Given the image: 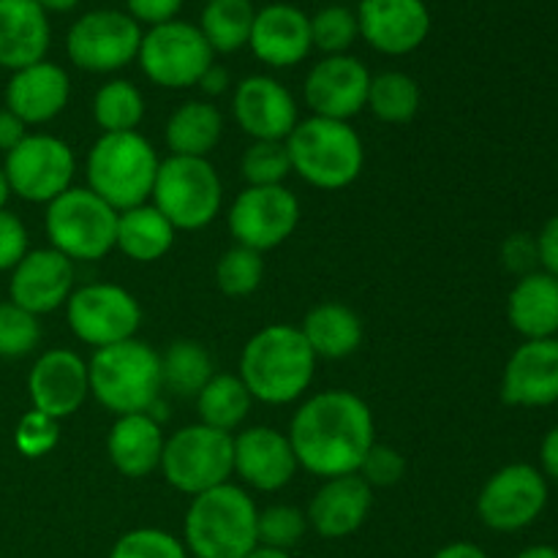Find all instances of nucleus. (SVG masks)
I'll list each match as a JSON object with an SVG mask.
<instances>
[{
    "label": "nucleus",
    "instance_id": "obj_1",
    "mask_svg": "<svg viewBox=\"0 0 558 558\" xmlns=\"http://www.w3.org/2000/svg\"><path fill=\"white\" fill-rule=\"evenodd\" d=\"M298 466L322 480L357 474L376 445L371 407L349 390H325L300 403L289 423Z\"/></svg>",
    "mask_w": 558,
    "mask_h": 558
},
{
    "label": "nucleus",
    "instance_id": "obj_2",
    "mask_svg": "<svg viewBox=\"0 0 558 558\" xmlns=\"http://www.w3.org/2000/svg\"><path fill=\"white\" fill-rule=\"evenodd\" d=\"M316 374V354L300 327L267 325L248 338L240 354V379L251 398L270 407L300 401Z\"/></svg>",
    "mask_w": 558,
    "mask_h": 558
},
{
    "label": "nucleus",
    "instance_id": "obj_3",
    "mask_svg": "<svg viewBox=\"0 0 558 558\" xmlns=\"http://www.w3.org/2000/svg\"><path fill=\"white\" fill-rule=\"evenodd\" d=\"M256 510L248 490L218 485L194 496L185 510L183 545L194 558H245L259 545Z\"/></svg>",
    "mask_w": 558,
    "mask_h": 558
},
{
    "label": "nucleus",
    "instance_id": "obj_4",
    "mask_svg": "<svg viewBox=\"0 0 558 558\" xmlns=\"http://www.w3.org/2000/svg\"><path fill=\"white\" fill-rule=\"evenodd\" d=\"M87 379L90 396L114 417L153 412L163 390L161 354L136 338L96 349L87 363Z\"/></svg>",
    "mask_w": 558,
    "mask_h": 558
},
{
    "label": "nucleus",
    "instance_id": "obj_5",
    "mask_svg": "<svg viewBox=\"0 0 558 558\" xmlns=\"http://www.w3.org/2000/svg\"><path fill=\"white\" fill-rule=\"evenodd\" d=\"M156 147L140 131L101 134L85 158L87 189L118 213L145 205L158 172Z\"/></svg>",
    "mask_w": 558,
    "mask_h": 558
},
{
    "label": "nucleus",
    "instance_id": "obj_6",
    "mask_svg": "<svg viewBox=\"0 0 558 558\" xmlns=\"http://www.w3.org/2000/svg\"><path fill=\"white\" fill-rule=\"evenodd\" d=\"M292 172L322 191H341L360 178L365 167V147L347 120H300L287 136Z\"/></svg>",
    "mask_w": 558,
    "mask_h": 558
},
{
    "label": "nucleus",
    "instance_id": "obj_7",
    "mask_svg": "<svg viewBox=\"0 0 558 558\" xmlns=\"http://www.w3.org/2000/svg\"><path fill=\"white\" fill-rule=\"evenodd\" d=\"M150 205L183 232L216 221L223 205V183L207 158L169 156L158 163Z\"/></svg>",
    "mask_w": 558,
    "mask_h": 558
},
{
    "label": "nucleus",
    "instance_id": "obj_8",
    "mask_svg": "<svg viewBox=\"0 0 558 558\" xmlns=\"http://www.w3.org/2000/svg\"><path fill=\"white\" fill-rule=\"evenodd\" d=\"M49 248L60 251L71 262L104 259L118 238V210L109 207L90 189L71 185L65 194L47 205L44 216Z\"/></svg>",
    "mask_w": 558,
    "mask_h": 558
},
{
    "label": "nucleus",
    "instance_id": "obj_9",
    "mask_svg": "<svg viewBox=\"0 0 558 558\" xmlns=\"http://www.w3.org/2000/svg\"><path fill=\"white\" fill-rule=\"evenodd\" d=\"M158 469L174 490L194 499L232 480L234 436L202 423L185 425L167 439Z\"/></svg>",
    "mask_w": 558,
    "mask_h": 558
},
{
    "label": "nucleus",
    "instance_id": "obj_10",
    "mask_svg": "<svg viewBox=\"0 0 558 558\" xmlns=\"http://www.w3.org/2000/svg\"><path fill=\"white\" fill-rule=\"evenodd\" d=\"M213 54L216 52L205 41L199 27L172 20L142 33L136 63L153 85L167 87V90H185V87L199 85L202 74L216 63Z\"/></svg>",
    "mask_w": 558,
    "mask_h": 558
},
{
    "label": "nucleus",
    "instance_id": "obj_11",
    "mask_svg": "<svg viewBox=\"0 0 558 558\" xmlns=\"http://www.w3.org/2000/svg\"><path fill=\"white\" fill-rule=\"evenodd\" d=\"M550 501V483L539 466L507 463L488 477L477 496V515L496 534H518L534 526Z\"/></svg>",
    "mask_w": 558,
    "mask_h": 558
},
{
    "label": "nucleus",
    "instance_id": "obj_12",
    "mask_svg": "<svg viewBox=\"0 0 558 558\" xmlns=\"http://www.w3.org/2000/svg\"><path fill=\"white\" fill-rule=\"evenodd\" d=\"M142 25L120 9H93L65 33V54L87 74H114L134 63L142 44Z\"/></svg>",
    "mask_w": 558,
    "mask_h": 558
},
{
    "label": "nucleus",
    "instance_id": "obj_13",
    "mask_svg": "<svg viewBox=\"0 0 558 558\" xmlns=\"http://www.w3.org/2000/svg\"><path fill=\"white\" fill-rule=\"evenodd\" d=\"M3 172L11 194L36 205H49L74 183L76 156L60 136L27 134L14 150L5 153Z\"/></svg>",
    "mask_w": 558,
    "mask_h": 558
},
{
    "label": "nucleus",
    "instance_id": "obj_14",
    "mask_svg": "<svg viewBox=\"0 0 558 558\" xmlns=\"http://www.w3.org/2000/svg\"><path fill=\"white\" fill-rule=\"evenodd\" d=\"M65 322L76 341L104 349L136 336L142 325V305L118 283H85L71 292Z\"/></svg>",
    "mask_w": 558,
    "mask_h": 558
},
{
    "label": "nucleus",
    "instance_id": "obj_15",
    "mask_svg": "<svg viewBox=\"0 0 558 558\" xmlns=\"http://www.w3.org/2000/svg\"><path fill=\"white\" fill-rule=\"evenodd\" d=\"M300 223V202L287 185H248L234 196L227 227L234 243L251 251L278 248Z\"/></svg>",
    "mask_w": 558,
    "mask_h": 558
},
{
    "label": "nucleus",
    "instance_id": "obj_16",
    "mask_svg": "<svg viewBox=\"0 0 558 558\" xmlns=\"http://www.w3.org/2000/svg\"><path fill=\"white\" fill-rule=\"evenodd\" d=\"M371 71L354 54H327L305 74L303 98L305 107L316 118L352 120L368 101Z\"/></svg>",
    "mask_w": 558,
    "mask_h": 558
},
{
    "label": "nucleus",
    "instance_id": "obj_17",
    "mask_svg": "<svg viewBox=\"0 0 558 558\" xmlns=\"http://www.w3.org/2000/svg\"><path fill=\"white\" fill-rule=\"evenodd\" d=\"M354 14L365 44L390 58L423 47L434 25L425 0H360Z\"/></svg>",
    "mask_w": 558,
    "mask_h": 558
},
{
    "label": "nucleus",
    "instance_id": "obj_18",
    "mask_svg": "<svg viewBox=\"0 0 558 558\" xmlns=\"http://www.w3.org/2000/svg\"><path fill=\"white\" fill-rule=\"evenodd\" d=\"M232 112L243 134L259 142H287L300 123V109L287 85L267 74H251L238 82Z\"/></svg>",
    "mask_w": 558,
    "mask_h": 558
},
{
    "label": "nucleus",
    "instance_id": "obj_19",
    "mask_svg": "<svg viewBox=\"0 0 558 558\" xmlns=\"http://www.w3.org/2000/svg\"><path fill=\"white\" fill-rule=\"evenodd\" d=\"M27 396L36 412L49 414L58 423L71 417L90 396L87 363L74 349H49L31 368Z\"/></svg>",
    "mask_w": 558,
    "mask_h": 558
},
{
    "label": "nucleus",
    "instance_id": "obj_20",
    "mask_svg": "<svg viewBox=\"0 0 558 558\" xmlns=\"http://www.w3.org/2000/svg\"><path fill=\"white\" fill-rule=\"evenodd\" d=\"M501 401L515 409H545L558 403V338L523 341L501 374Z\"/></svg>",
    "mask_w": 558,
    "mask_h": 558
},
{
    "label": "nucleus",
    "instance_id": "obj_21",
    "mask_svg": "<svg viewBox=\"0 0 558 558\" xmlns=\"http://www.w3.org/2000/svg\"><path fill=\"white\" fill-rule=\"evenodd\" d=\"M74 262L54 248L27 251L25 259L11 270V303L31 311L33 316L52 314L69 303L74 292Z\"/></svg>",
    "mask_w": 558,
    "mask_h": 558
},
{
    "label": "nucleus",
    "instance_id": "obj_22",
    "mask_svg": "<svg viewBox=\"0 0 558 558\" xmlns=\"http://www.w3.org/2000/svg\"><path fill=\"white\" fill-rule=\"evenodd\" d=\"M292 441L270 425H254L234 436V474L248 488L276 494L298 474Z\"/></svg>",
    "mask_w": 558,
    "mask_h": 558
},
{
    "label": "nucleus",
    "instance_id": "obj_23",
    "mask_svg": "<svg viewBox=\"0 0 558 558\" xmlns=\"http://www.w3.org/2000/svg\"><path fill=\"white\" fill-rule=\"evenodd\" d=\"M248 47L270 69H292L314 49L311 16L292 3H270L256 11Z\"/></svg>",
    "mask_w": 558,
    "mask_h": 558
},
{
    "label": "nucleus",
    "instance_id": "obj_24",
    "mask_svg": "<svg viewBox=\"0 0 558 558\" xmlns=\"http://www.w3.org/2000/svg\"><path fill=\"white\" fill-rule=\"evenodd\" d=\"M374 507V488L360 474H343L322 483L311 499L308 526L325 539L352 537L368 521Z\"/></svg>",
    "mask_w": 558,
    "mask_h": 558
},
{
    "label": "nucleus",
    "instance_id": "obj_25",
    "mask_svg": "<svg viewBox=\"0 0 558 558\" xmlns=\"http://www.w3.org/2000/svg\"><path fill=\"white\" fill-rule=\"evenodd\" d=\"M71 98V80L52 60L14 71L5 85V109L25 125H41L58 118Z\"/></svg>",
    "mask_w": 558,
    "mask_h": 558
},
{
    "label": "nucleus",
    "instance_id": "obj_26",
    "mask_svg": "<svg viewBox=\"0 0 558 558\" xmlns=\"http://www.w3.org/2000/svg\"><path fill=\"white\" fill-rule=\"evenodd\" d=\"M52 27L36 0H0V69L20 71L47 60Z\"/></svg>",
    "mask_w": 558,
    "mask_h": 558
},
{
    "label": "nucleus",
    "instance_id": "obj_27",
    "mask_svg": "<svg viewBox=\"0 0 558 558\" xmlns=\"http://www.w3.org/2000/svg\"><path fill=\"white\" fill-rule=\"evenodd\" d=\"M163 445H167V436L150 412L123 414L114 420L107 434L109 461L123 477L131 480L147 477L161 466Z\"/></svg>",
    "mask_w": 558,
    "mask_h": 558
},
{
    "label": "nucleus",
    "instance_id": "obj_28",
    "mask_svg": "<svg viewBox=\"0 0 558 558\" xmlns=\"http://www.w3.org/2000/svg\"><path fill=\"white\" fill-rule=\"evenodd\" d=\"M507 322L523 341L558 338V278L545 270L518 278L507 294Z\"/></svg>",
    "mask_w": 558,
    "mask_h": 558
},
{
    "label": "nucleus",
    "instance_id": "obj_29",
    "mask_svg": "<svg viewBox=\"0 0 558 558\" xmlns=\"http://www.w3.org/2000/svg\"><path fill=\"white\" fill-rule=\"evenodd\" d=\"M300 332L308 347L314 349L316 360H343L354 354L363 343V322L349 305L343 303H319L305 314Z\"/></svg>",
    "mask_w": 558,
    "mask_h": 558
},
{
    "label": "nucleus",
    "instance_id": "obj_30",
    "mask_svg": "<svg viewBox=\"0 0 558 558\" xmlns=\"http://www.w3.org/2000/svg\"><path fill=\"white\" fill-rule=\"evenodd\" d=\"M223 114L210 101H185L169 114L163 125L169 156L207 158L213 147L221 142Z\"/></svg>",
    "mask_w": 558,
    "mask_h": 558
},
{
    "label": "nucleus",
    "instance_id": "obj_31",
    "mask_svg": "<svg viewBox=\"0 0 558 558\" xmlns=\"http://www.w3.org/2000/svg\"><path fill=\"white\" fill-rule=\"evenodd\" d=\"M174 232L178 229L150 205H136L131 210L118 213V238L114 248L129 256L131 262L150 265V262L163 259L174 245Z\"/></svg>",
    "mask_w": 558,
    "mask_h": 558
},
{
    "label": "nucleus",
    "instance_id": "obj_32",
    "mask_svg": "<svg viewBox=\"0 0 558 558\" xmlns=\"http://www.w3.org/2000/svg\"><path fill=\"white\" fill-rule=\"evenodd\" d=\"M251 407H254V398H251L243 379L234 374H216L196 396L199 423L223 430V434H232L234 428H240L248 417Z\"/></svg>",
    "mask_w": 558,
    "mask_h": 558
},
{
    "label": "nucleus",
    "instance_id": "obj_33",
    "mask_svg": "<svg viewBox=\"0 0 558 558\" xmlns=\"http://www.w3.org/2000/svg\"><path fill=\"white\" fill-rule=\"evenodd\" d=\"M256 9L251 0H207L199 16V31L213 52L232 54L248 47Z\"/></svg>",
    "mask_w": 558,
    "mask_h": 558
},
{
    "label": "nucleus",
    "instance_id": "obj_34",
    "mask_svg": "<svg viewBox=\"0 0 558 558\" xmlns=\"http://www.w3.org/2000/svg\"><path fill=\"white\" fill-rule=\"evenodd\" d=\"M163 387L180 398H196L202 387L216 376L213 357L205 343L194 338H178L161 354Z\"/></svg>",
    "mask_w": 558,
    "mask_h": 558
},
{
    "label": "nucleus",
    "instance_id": "obj_35",
    "mask_svg": "<svg viewBox=\"0 0 558 558\" xmlns=\"http://www.w3.org/2000/svg\"><path fill=\"white\" fill-rule=\"evenodd\" d=\"M420 104H423V93H420L417 80H412L403 71H381V74L371 76L365 107L381 123H409L420 112Z\"/></svg>",
    "mask_w": 558,
    "mask_h": 558
},
{
    "label": "nucleus",
    "instance_id": "obj_36",
    "mask_svg": "<svg viewBox=\"0 0 558 558\" xmlns=\"http://www.w3.org/2000/svg\"><path fill=\"white\" fill-rule=\"evenodd\" d=\"M93 120L101 134L136 131L145 120V96L129 80H109L93 96Z\"/></svg>",
    "mask_w": 558,
    "mask_h": 558
},
{
    "label": "nucleus",
    "instance_id": "obj_37",
    "mask_svg": "<svg viewBox=\"0 0 558 558\" xmlns=\"http://www.w3.org/2000/svg\"><path fill=\"white\" fill-rule=\"evenodd\" d=\"M265 278V259L259 251L234 243L216 262V283L227 298H248L262 287Z\"/></svg>",
    "mask_w": 558,
    "mask_h": 558
},
{
    "label": "nucleus",
    "instance_id": "obj_38",
    "mask_svg": "<svg viewBox=\"0 0 558 558\" xmlns=\"http://www.w3.org/2000/svg\"><path fill=\"white\" fill-rule=\"evenodd\" d=\"M360 38L357 14L343 5H327L311 16V41L314 49L327 54H347Z\"/></svg>",
    "mask_w": 558,
    "mask_h": 558
},
{
    "label": "nucleus",
    "instance_id": "obj_39",
    "mask_svg": "<svg viewBox=\"0 0 558 558\" xmlns=\"http://www.w3.org/2000/svg\"><path fill=\"white\" fill-rule=\"evenodd\" d=\"M240 172L248 185H283L292 174L287 142H251L240 158Z\"/></svg>",
    "mask_w": 558,
    "mask_h": 558
},
{
    "label": "nucleus",
    "instance_id": "obj_40",
    "mask_svg": "<svg viewBox=\"0 0 558 558\" xmlns=\"http://www.w3.org/2000/svg\"><path fill=\"white\" fill-rule=\"evenodd\" d=\"M305 532H308V518L292 505H272L259 510L256 518V537L267 548L292 550Z\"/></svg>",
    "mask_w": 558,
    "mask_h": 558
},
{
    "label": "nucleus",
    "instance_id": "obj_41",
    "mask_svg": "<svg viewBox=\"0 0 558 558\" xmlns=\"http://www.w3.org/2000/svg\"><path fill=\"white\" fill-rule=\"evenodd\" d=\"M41 341L38 316L5 300L0 303V357H25Z\"/></svg>",
    "mask_w": 558,
    "mask_h": 558
},
{
    "label": "nucleus",
    "instance_id": "obj_42",
    "mask_svg": "<svg viewBox=\"0 0 558 558\" xmlns=\"http://www.w3.org/2000/svg\"><path fill=\"white\" fill-rule=\"evenodd\" d=\"M109 558H191L183 539L163 529H131L109 550Z\"/></svg>",
    "mask_w": 558,
    "mask_h": 558
},
{
    "label": "nucleus",
    "instance_id": "obj_43",
    "mask_svg": "<svg viewBox=\"0 0 558 558\" xmlns=\"http://www.w3.org/2000/svg\"><path fill=\"white\" fill-rule=\"evenodd\" d=\"M60 441V423L49 414L36 412L31 409L27 414H22V420L16 423L14 430V445L16 450L25 458H44L47 452H52Z\"/></svg>",
    "mask_w": 558,
    "mask_h": 558
},
{
    "label": "nucleus",
    "instance_id": "obj_44",
    "mask_svg": "<svg viewBox=\"0 0 558 558\" xmlns=\"http://www.w3.org/2000/svg\"><path fill=\"white\" fill-rule=\"evenodd\" d=\"M357 474L371 488H390V485L401 483L403 474H407V458L396 447L374 445Z\"/></svg>",
    "mask_w": 558,
    "mask_h": 558
},
{
    "label": "nucleus",
    "instance_id": "obj_45",
    "mask_svg": "<svg viewBox=\"0 0 558 558\" xmlns=\"http://www.w3.org/2000/svg\"><path fill=\"white\" fill-rule=\"evenodd\" d=\"M27 229L20 216L0 210V272L14 270L27 254Z\"/></svg>",
    "mask_w": 558,
    "mask_h": 558
},
{
    "label": "nucleus",
    "instance_id": "obj_46",
    "mask_svg": "<svg viewBox=\"0 0 558 558\" xmlns=\"http://www.w3.org/2000/svg\"><path fill=\"white\" fill-rule=\"evenodd\" d=\"M501 265H505L515 278L539 270L537 238L526 232L510 234V238L501 243Z\"/></svg>",
    "mask_w": 558,
    "mask_h": 558
},
{
    "label": "nucleus",
    "instance_id": "obj_47",
    "mask_svg": "<svg viewBox=\"0 0 558 558\" xmlns=\"http://www.w3.org/2000/svg\"><path fill=\"white\" fill-rule=\"evenodd\" d=\"M180 9H183V0H125V14L147 27L178 20Z\"/></svg>",
    "mask_w": 558,
    "mask_h": 558
},
{
    "label": "nucleus",
    "instance_id": "obj_48",
    "mask_svg": "<svg viewBox=\"0 0 558 558\" xmlns=\"http://www.w3.org/2000/svg\"><path fill=\"white\" fill-rule=\"evenodd\" d=\"M534 238H537L539 270L550 272V276L558 278V213L543 223L539 234H534Z\"/></svg>",
    "mask_w": 558,
    "mask_h": 558
},
{
    "label": "nucleus",
    "instance_id": "obj_49",
    "mask_svg": "<svg viewBox=\"0 0 558 558\" xmlns=\"http://www.w3.org/2000/svg\"><path fill=\"white\" fill-rule=\"evenodd\" d=\"M27 136V125L11 109H0V150L11 153Z\"/></svg>",
    "mask_w": 558,
    "mask_h": 558
},
{
    "label": "nucleus",
    "instance_id": "obj_50",
    "mask_svg": "<svg viewBox=\"0 0 558 558\" xmlns=\"http://www.w3.org/2000/svg\"><path fill=\"white\" fill-rule=\"evenodd\" d=\"M539 472L545 474L548 483L558 485V425L543 436V445H539Z\"/></svg>",
    "mask_w": 558,
    "mask_h": 558
},
{
    "label": "nucleus",
    "instance_id": "obj_51",
    "mask_svg": "<svg viewBox=\"0 0 558 558\" xmlns=\"http://www.w3.org/2000/svg\"><path fill=\"white\" fill-rule=\"evenodd\" d=\"M229 85H232V76H229V71L223 69V65H218V63H213L210 69L205 71V74H202V80H199V90L205 93V96H223V93L229 90Z\"/></svg>",
    "mask_w": 558,
    "mask_h": 558
},
{
    "label": "nucleus",
    "instance_id": "obj_52",
    "mask_svg": "<svg viewBox=\"0 0 558 558\" xmlns=\"http://www.w3.org/2000/svg\"><path fill=\"white\" fill-rule=\"evenodd\" d=\"M434 558H490L480 545L466 543V539H458V543L445 545L434 554Z\"/></svg>",
    "mask_w": 558,
    "mask_h": 558
},
{
    "label": "nucleus",
    "instance_id": "obj_53",
    "mask_svg": "<svg viewBox=\"0 0 558 558\" xmlns=\"http://www.w3.org/2000/svg\"><path fill=\"white\" fill-rule=\"evenodd\" d=\"M36 3L41 5L47 14H69V11H74L82 0H36Z\"/></svg>",
    "mask_w": 558,
    "mask_h": 558
},
{
    "label": "nucleus",
    "instance_id": "obj_54",
    "mask_svg": "<svg viewBox=\"0 0 558 558\" xmlns=\"http://www.w3.org/2000/svg\"><path fill=\"white\" fill-rule=\"evenodd\" d=\"M515 558H558V548L556 545H545V543L529 545V548H523Z\"/></svg>",
    "mask_w": 558,
    "mask_h": 558
},
{
    "label": "nucleus",
    "instance_id": "obj_55",
    "mask_svg": "<svg viewBox=\"0 0 558 558\" xmlns=\"http://www.w3.org/2000/svg\"><path fill=\"white\" fill-rule=\"evenodd\" d=\"M245 558H292L289 550H278V548H267V545H256Z\"/></svg>",
    "mask_w": 558,
    "mask_h": 558
},
{
    "label": "nucleus",
    "instance_id": "obj_56",
    "mask_svg": "<svg viewBox=\"0 0 558 558\" xmlns=\"http://www.w3.org/2000/svg\"><path fill=\"white\" fill-rule=\"evenodd\" d=\"M9 196H11V189H9V183H5L3 167H0V210H5V202H9Z\"/></svg>",
    "mask_w": 558,
    "mask_h": 558
}]
</instances>
